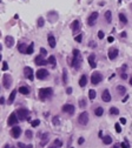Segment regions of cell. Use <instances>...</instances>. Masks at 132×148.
Returning a JSON list of instances; mask_svg holds the SVG:
<instances>
[{"label": "cell", "instance_id": "6da1fadb", "mask_svg": "<svg viewBox=\"0 0 132 148\" xmlns=\"http://www.w3.org/2000/svg\"><path fill=\"white\" fill-rule=\"evenodd\" d=\"M53 95V89L51 87H44V88L39 89V98L41 100H46L48 98H51Z\"/></svg>", "mask_w": 132, "mask_h": 148}, {"label": "cell", "instance_id": "7a4b0ae2", "mask_svg": "<svg viewBox=\"0 0 132 148\" xmlns=\"http://www.w3.org/2000/svg\"><path fill=\"white\" fill-rule=\"evenodd\" d=\"M28 114L30 112L25 108H20V109H17V115L20 121H25L26 119H28Z\"/></svg>", "mask_w": 132, "mask_h": 148}, {"label": "cell", "instance_id": "3957f363", "mask_svg": "<svg viewBox=\"0 0 132 148\" xmlns=\"http://www.w3.org/2000/svg\"><path fill=\"white\" fill-rule=\"evenodd\" d=\"M78 122H79V125H81V126H86V125L89 123V113H87V112L80 113L79 117H78Z\"/></svg>", "mask_w": 132, "mask_h": 148}, {"label": "cell", "instance_id": "277c9868", "mask_svg": "<svg viewBox=\"0 0 132 148\" xmlns=\"http://www.w3.org/2000/svg\"><path fill=\"white\" fill-rule=\"evenodd\" d=\"M101 80H103V75L99 72L92 73V75H91V84L92 85H98Z\"/></svg>", "mask_w": 132, "mask_h": 148}, {"label": "cell", "instance_id": "5b68a950", "mask_svg": "<svg viewBox=\"0 0 132 148\" xmlns=\"http://www.w3.org/2000/svg\"><path fill=\"white\" fill-rule=\"evenodd\" d=\"M12 85V76L9 74H4L2 76V86L6 89H8Z\"/></svg>", "mask_w": 132, "mask_h": 148}, {"label": "cell", "instance_id": "8992f818", "mask_svg": "<svg viewBox=\"0 0 132 148\" xmlns=\"http://www.w3.org/2000/svg\"><path fill=\"white\" fill-rule=\"evenodd\" d=\"M63 112L66 113V114H68V115H73L74 114V112H75V108H74V106L73 105H71V103H66L63 106Z\"/></svg>", "mask_w": 132, "mask_h": 148}, {"label": "cell", "instance_id": "52a82bcc", "mask_svg": "<svg viewBox=\"0 0 132 148\" xmlns=\"http://www.w3.org/2000/svg\"><path fill=\"white\" fill-rule=\"evenodd\" d=\"M18 115H17V112H14V113H12L9 117H8V120H7V125L8 126H14V125H17L18 123Z\"/></svg>", "mask_w": 132, "mask_h": 148}, {"label": "cell", "instance_id": "ba28073f", "mask_svg": "<svg viewBox=\"0 0 132 148\" xmlns=\"http://www.w3.org/2000/svg\"><path fill=\"white\" fill-rule=\"evenodd\" d=\"M24 75L28 79V80H31L32 81L33 79H34V74H33V69L31 67H28V66H26V67H24Z\"/></svg>", "mask_w": 132, "mask_h": 148}, {"label": "cell", "instance_id": "9c48e42d", "mask_svg": "<svg viewBox=\"0 0 132 148\" xmlns=\"http://www.w3.org/2000/svg\"><path fill=\"white\" fill-rule=\"evenodd\" d=\"M37 79H39V80H44V79H46L47 76H48V72L46 71V69H44V68H41V69H38L37 71Z\"/></svg>", "mask_w": 132, "mask_h": 148}, {"label": "cell", "instance_id": "30bf717a", "mask_svg": "<svg viewBox=\"0 0 132 148\" xmlns=\"http://www.w3.org/2000/svg\"><path fill=\"white\" fill-rule=\"evenodd\" d=\"M11 135H12V138L18 139V138L21 135V128H20L19 126H14V127L11 129Z\"/></svg>", "mask_w": 132, "mask_h": 148}, {"label": "cell", "instance_id": "8fae6325", "mask_svg": "<svg viewBox=\"0 0 132 148\" xmlns=\"http://www.w3.org/2000/svg\"><path fill=\"white\" fill-rule=\"evenodd\" d=\"M72 67L74 69H79L80 66H81V57H73V60H72Z\"/></svg>", "mask_w": 132, "mask_h": 148}, {"label": "cell", "instance_id": "7c38bea8", "mask_svg": "<svg viewBox=\"0 0 132 148\" xmlns=\"http://www.w3.org/2000/svg\"><path fill=\"white\" fill-rule=\"evenodd\" d=\"M97 19H98V12H93V13L89 17V19H87V24H89V26H93V25L96 24Z\"/></svg>", "mask_w": 132, "mask_h": 148}, {"label": "cell", "instance_id": "4fadbf2b", "mask_svg": "<svg viewBox=\"0 0 132 148\" xmlns=\"http://www.w3.org/2000/svg\"><path fill=\"white\" fill-rule=\"evenodd\" d=\"M118 54H119V51H118L117 48H110L107 55H108V59L110 60H114L118 57Z\"/></svg>", "mask_w": 132, "mask_h": 148}, {"label": "cell", "instance_id": "5bb4252c", "mask_svg": "<svg viewBox=\"0 0 132 148\" xmlns=\"http://www.w3.org/2000/svg\"><path fill=\"white\" fill-rule=\"evenodd\" d=\"M101 100H103L104 102H110V101H111V94H110L108 89H105V90L103 92V94H101Z\"/></svg>", "mask_w": 132, "mask_h": 148}, {"label": "cell", "instance_id": "9a60e30c", "mask_svg": "<svg viewBox=\"0 0 132 148\" xmlns=\"http://www.w3.org/2000/svg\"><path fill=\"white\" fill-rule=\"evenodd\" d=\"M71 30H72V32H73V34L77 33L78 31L80 30V22H79V20H74V21H72V24H71Z\"/></svg>", "mask_w": 132, "mask_h": 148}, {"label": "cell", "instance_id": "2e32d148", "mask_svg": "<svg viewBox=\"0 0 132 148\" xmlns=\"http://www.w3.org/2000/svg\"><path fill=\"white\" fill-rule=\"evenodd\" d=\"M34 62L37 63V65H39V66H44V65H46V63H48L46 60L42 59V55L40 54V55H38L35 59H34Z\"/></svg>", "mask_w": 132, "mask_h": 148}, {"label": "cell", "instance_id": "e0dca14e", "mask_svg": "<svg viewBox=\"0 0 132 148\" xmlns=\"http://www.w3.org/2000/svg\"><path fill=\"white\" fill-rule=\"evenodd\" d=\"M47 41H48V45H50L51 48H54V47H56V38H54L52 34H50V35L47 36Z\"/></svg>", "mask_w": 132, "mask_h": 148}, {"label": "cell", "instance_id": "ac0fdd59", "mask_svg": "<svg viewBox=\"0 0 132 148\" xmlns=\"http://www.w3.org/2000/svg\"><path fill=\"white\" fill-rule=\"evenodd\" d=\"M89 63L91 66V68H96L97 67V63H96V55L94 54H91L89 57Z\"/></svg>", "mask_w": 132, "mask_h": 148}, {"label": "cell", "instance_id": "d6986e66", "mask_svg": "<svg viewBox=\"0 0 132 148\" xmlns=\"http://www.w3.org/2000/svg\"><path fill=\"white\" fill-rule=\"evenodd\" d=\"M5 42H6V46H7V47H12V46L14 45V39H13L11 35H7V36L5 38Z\"/></svg>", "mask_w": 132, "mask_h": 148}, {"label": "cell", "instance_id": "ffe728a7", "mask_svg": "<svg viewBox=\"0 0 132 148\" xmlns=\"http://www.w3.org/2000/svg\"><path fill=\"white\" fill-rule=\"evenodd\" d=\"M17 92H19V90H18V89H13V90L11 92L9 98H8V105H12V103H13V101H14V99H15V95H17Z\"/></svg>", "mask_w": 132, "mask_h": 148}, {"label": "cell", "instance_id": "44dd1931", "mask_svg": "<svg viewBox=\"0 0 132 148\" xmlns=\"http://www.w3.org/2000/svg\"><path fill=\"white\" fill-rule=\"evenodd\" d=\"M27 45L26 44H19L18 45V51L20 52V53H23V54H26V52H27Z\"/></svg>", "mask_w": 132, "mask_h": 148}, {"label": "cell", "instance_id": "7402d4cb", "mask_svg": "<svg viewBox=\"0 0 132 148\" xmlns=\"http://www.w3.org/2000/svg\"><path fill=\"white\" fill-rule=\"evenodd\" d=\"M86 84H87V76H86L85 74H83V75L80 76V79H79V86H80V87H85Z\"/></svg>", "mask_w": 132, "mask_h": 148}, {"label": "cell", "instance_id": "603a6c76", "mask_svg": "<svg viewBox=\"0 0 132 148\" xmlns=\"http://www.w3.org/2000/svg\"><path fill=\"white\" fill-rule=\"evenodd\" d=\"M21 94H24V95H27V94H30V88L28 87H26V86H21V87H19L18 89Z\"/></svg>", "mask_w": 132, "mask_h": 148}, {"label": "cell", "instance_id": "cb8c5ba5", "mask_svg": "<svg viewBox=\"0 0 132 148\" xmlns=\"http://www.w3.org/2000/svg\"><path fill=\"white\" fill-rule=\"evenodd\" d=\"M105 20H106V22H111V20H112V13H111V11H106L105 12Z\"/></svg>", "mask_w": 132, "mask_h": 148}, {"label": "cell", "instance_id": "d4e9b609", "mask_svg": "<svg viewBox=\"0 0 132 148\" xmlns=\"http://www.w3.org/2000/svg\"><path fill=\"white\" fill-rule=\"evenodd\" d=\"M103 144H104V145H111V144H112V138L108 136V135H107V136H104V138H103Z\"/></svg>", "mask_w": 132, "mask_h": 148}, {"label": "cell", "instance_id": "484cf974", "mask_svg": "<svg viewBox=\"0 0 132 148\" xmlns=\"http://www.w3.org/2000/svg\"><path fill=\"white\" fill-rule=\"evenodd\" d=\"M96 95H97V93H96L94 89H90V90H89V98H90V100L96 99Z\"/></svg>", "mask_w": 132, "mask_h": 148}, {"label": "cell", "instance_id": "4316f807", "mask_svg": "<svg viewBox=\"0 0 132 148\" xmlns=\"http://www.w3.org/2000/svg\"><path fill=\"white\" fill-rule=\"evenodd\" d=\"M110 114L111 115H118L119 114V109L117 107H111L110 108Z\"/></svg>", "mask_w": 132, "mask_h": 148}, {"label": "cell", "instance_id": "83f0119b", "mask_svg": "<svg viewBox=\"0 0 132 148\" xmlns=\"http://www.w3.org/2000/svg\"><path fill=\"white\" fill-rule=\"evenodd\" d=\"M47 138H48V134H47V133L42 135V140H41V142H40V145H41V146H45V145L48 142V139H47Z\"/></svg>", "mask_w": 132, "mask_h": 148}, {"label": "cell", "instance_id": "f1b7e54d", "mask_svg": "<svg viewBox=\"0 0 132 148\" xmlns=\"http://www.w3.org/2000/svg\"><path fill=\"white\" fill-rule=\"evenodd\" d=\"M94 114H96V117H101V115L104 114V109H103L101 107L96 108V111H94Z\"/></svg>", "mask_w": 132, "mask_h": 148}, {"label": "cell", "instance_id": "f546056e", "mask_svg": "<svg viewBox=\"0 0 132 148\" xmlns=\"http://www.w3.org/2000/svg\"><path fill=\"white\" fill-rule=\"evenodd\" d=\"M119 20H120L122 24H127V18H126L125 14H123V13L119 14Z\"/></svg>", "mask_w": 132, "mask_h": 148}, {"label": "cell", "instance_id": "4dcf8cb0", "mask_svg": "<svg viewBox=\"0 0 132 148\" xmlns=\"http://www.w3.org/2000/svg\"><path fill=\"white\" fill-rule=\"evenodd\" d=\"M47 62H48V63H51L52 66H54V65H56V62H57V60H56V57H53V55L48 57V59H47Z\"/></svg>", "mask_w": 132, "mask_h": 148}, {"label": "cell", "instance_id": "1f68e13d", "mask_svg": "<svg viewBox=\"0 0 132 148\" xmlns=\"http://www.w3.org/2000/svg\"><path fill=\"white\" fill-rule=\"evenodd\" d=\"M117 90H118V93H120V94H125V93H126V88H125L124 86H122V85L117 86Z\"/></svg>", "mask_w": 132, "mask_h": 148}, {"label": "cell", "instance_id": "d6a6232c", "mask_svg": "<svg viewBox=\"0 0 132 148\" xmlns=\"http://www.w3.org/2000/svg\"><path fill=\"white\" fill-rule=\"evenodd\" d=\"M33 48H34V44H30L28 45V48H27V52H26V54H32L33 53Z\"/></svg>", "mask_w": 132, "mask_h": 148}, {"label": "cell", "instance_id": "836d02e7", "mask_svg": "<svg viewBox=\"0 0 132 148\" xmlns=\"http://www.w3.org/2000/svg\"><path fill=\"white\" fill-rule=\"evenodd\" d=\"M63 82H64V84L67 82V71H66L65 68L63 69Z\"/></svg>", "mask_w": 132, "mask_h": 148}, {"label": "cell", "instance_id": "e575fe53", "mask_svg": "<svg viewBox=\"0 0 132 148\" xmlns=\"http://www.w3.org/2000/svg\"><path fill=\"white\" fill-rule=\"evenodd\" d=\"M44 22H45L44 18H42V17H40V18L38 19V27H42V26H44Z\"/></svg>", "mask_w": 132, "mask_h": 148}, {"label": "cell", "instance_id": "d590c367", "mask_svg": "<svg viewBox=\"0 0 132 148\" xmlns=\"http://www.w3.org/2000/svg\"><path fill=\"white\" fill-rule=\"evenodd\" d=\"M79 107H80V108H85V107H86V100H85V99H81V100L79 101Z\"/></svg>", "mask_w": 132, "mask_h": 148}, {"label": "cell", "instance_id": "8d00e7d4", "mask_svg": "<svg viewBox=\"0 0 132 148\" xmlns=\"http://www.w3.org/2000/svg\"><path fill=\"white\" fill-rule=\"evenodd\" d=\"M61 145H63V142L59 139H56L54 142H53V146H56V147H61Z\"/></svg>", "mask_w": 132, "mask_h": 148}, {"label": "cell", "instance_id": "74e56055", "mask_svg": "<svg viewBox=\"0 0 132 148\" xmlns=\"http://www.w3.org/2000/svg\"><path fill=\"white\" fill-rule=\"evenodd\" d=\"M7 69H8V65H7V62H6V61H2L1 71H2V72H5V71H7Z\"/></svg>", "mask_w": 132, "mask_h": 148}, {"label": "cell", "instance_id": "f35d334b", "mask_svg": "<svg viewBox=\"0 0 132 148\" xmlns=\"http://www.w3.org/2000/svg\"><path fill=\"white\" fill-rule=\"evenodd\" d=\"M39 125H40V120H38V119H37V120H33L32 122H31V126H32V127H38Z\"/></svg>", "mask_w": 132, "mask_h": 148}, {"label": "cell", "instance_id": "ab89813d", "mask_svg": "<svg viewBox=\"0 0 132 148\" xmlns=\"http://www.w3.org/2000/svg\"><path fill=\"white\" fill-rule=\"evenodd\" d=\"M18 147L19 148H32V145H24L23 142H18Z\"/></svg>", "mask_w": 132, "mask_h": 148}, {"label": "cell", "instance_id": "60d3db41", "mask_svg": "<svg viewBox=\"0 0 132 148\" xmlns=\"http://www.w3.org/2000/svg\"><path fill=\"white\" fill-rule=\"evenodd\" d=\"M114 128H116V132H117V133H120V132H122V127H120V123H118V122H117V123L114 125Z\"/></svg>", "mask_w": 132, "mask_h": 148}, {"label": "cell", "instance_id": "b9f144b4", "mask_svg": "<svg viewBox=\"0 0 132 148\" xmlns=\"http://www.w3.org/2000/svg\"><path fill=\"white\" fill-rule=\"evenodd\" d=\"M74 40H75L77 42H81V40H83V34H79V35H77V36L74 38Z\"/></svg>", "mask_w": 132, "mask_h": 148}, {"label": "cell", "instance_id": "7bdbcfd3", "mask_svg": "<svg viewBox=\"0 0 132 148\" xmlns=\"http://www.w3.org/2000/svg\"><path fill=\"white\" fill-rule=\"evenodd\" d=\"M89 46H90L91 48H96V47H97V42H96V41H90V42H89Z\"/></svg>", "mask_w": 132, "mask_h": 148}, {"label": "cell", "instance_id": "ee69618b", "mask_svg": "<svg viewBox=\"0 0 132 148\" xmlns=\"http://www.w3.org/2000/svg\"><path fill=\"white\" fill-rule=\"evenodd\" d=\"M52 122H53V125L58 126V125H59V117H54V118H53V121H52Z\"/></svg>", "mask_w": 132, "mask_h": 148}, {"label": "cell", "instance_id": "f6af8a7d", "mask_svg": "<svg viewBox=\"0 0 132 148\" xmlns=\"http://www.w3.org/2000/svg\"><path fill=\"white\" fill-rule=\"evenodd\" d=\"M25 135H26V138H27V139H31V138H32V132H31V130H26V132H25Z\"/></svg>", "mask_w": 132, "mask_h": 148}, {"label": "cell", "instance_id": "bcb514c9", "mask_svg": "<svg viewBox=\"0 0 132 148\" xmlns=\"http://www.w3.org/2000/svg\"><path fill=\"white\" fill-rule=\"evenodd\" d=\"M120 147L122 148H130V146H129L127 141H125V142H122V144H120Z\"/></svg>", "mask_w": 132, "mask_h": 148}, {"label": "cell", "instance_id": "7dc6e473", "mask_svg": "<svg viewBox=\"0 0 132 148\" xmlns=\"http://www.w3.org/2000/svg\"><path fill=\"white\" fill-rule=\"evenodd\" d=\"M40 53H41V55L44 57V55H46V54H47V51H46L45 48H40Z\"/></svg>", "mask_w": 132, "mask_h": 148}, {"label": "cell", "instance_id": "c3c4849f", "mask_svg": "<svg viewBox=\"0 0 132 148\" xmlns=\"http://www.w3.org/2000/svg\"><path fill=\"white\" fill-rule=\"evenodd\" d=\"M104 35H105V34H104V32H103V31H99V32H98V38H99V39H103V38H104Z\"/></svg>", "mask_w": 132, "mask_h": 148}, {"label": "cell", "instance_id": "681fc988", "mask_svg": "<svg viewBox=\"0 0 132 148\" xmlns=\"http://www.w3.org/2000/svg\"><path fill=\"white\" fill-rule=\"evenodd\" d=\"M84 141H85V139H84V138H79L78 144H79V145H83V144H84Z\"/></svg>", "mask_w": 132, "mask_h": 148}, {"label": "cell", "instance_id": "f907efd6", "mask_svg": "<svg viewBox=\"0 0 132 148\" xmlns=\"http://www.w3.org/2000/svg\"><path fill=\"white\" fill-rule=\"evenodd\" d=\"M120 76H122V79H124V80H125V79H127V74H126V73L120 74Z\"/></svg>", "mask_w": 132, "mask_h": 148}, {"label": "cell", "instance_id": "816d5d0a", "mask_svg": "<svg viewBox=\"0 0 132 148\" xmlns=\"http://www.w3.org/2000/svg\"><path fill=\"white\" fill-rule=\"evenodd\" d=\"M120 123H122V125H125V123H126V119H125V118L120 119Z\"/></svg>", "mask_w": 132, "mask_h": 148}, {"label": "cell", "instance_id": "f5cc1de1", "mask_svg": "<svg viewBox=\"0 0 132 148\" xmlns=\"http://www.w3.org/2000/svg\"><path fill=\"white\" fill-rule=\"evenodd\" d=\"M66 93L70 95V94L72 93V88H71V87H67V89H66Z\"/></svg>", "mask_w": 132, "mask_h": 148}, {"label": "cell", "instance_id": "db71d44e", "mask_svg": "<svg viewBox=\"0 0 132 148\" xmlns=\"http://www.w3.org/2000/svg\"><path fill=\"white\" fill-rule=\"evenodd\" d=\"M107 40H108V42H113V41H114V38H113V36H108Z\"/></svg>", "mask_w": 132, "mask_h": 148}, {"label": "cell", "instance_id": "11a10c76", "mask_svg": "<svg viewBox=\"0 0 132 148\" xmlns=\"http://www.w3.org/2000/svg\"><path fill=\"white\" fill-rule=\"evenodd\" d=\"M0 103H1V105H4V103H5V99H4V96H1V98H0Z\"/></svg>", "mask_w": 132, "mask_h": 148}, {"label": "cell", "instance_id": "9f6ffc18", "mask_svg": "<svg viewBox=\"0 0 132 148\" xmlns=\"http://www.w3.org/2000/svg\"><path fill=\"white\" fill-rule=\"evenodd\" d=\"M120 36H122V38H126V32H123V33L120 34Z\"/></svg>", "mask_w": 132, "mask_h": 148}, {"label": "cell", "instance_id": "6f0895ef", "mask_svg": "<svg viewBox=\"0 0 132 148\" xmlns=\"http://www.w3.org/2000/svg\"><path fill=\"white\" fill-rule=\"evenodd\" d=\"M127 99H129V95H125V98L123 99V102H126V101H127Z\"/></svg>", "mask_w": 132, "mask_h": 148}, {"label": "cell", "instance_id": "680465c9", "mask_svg": "<svg viewBox=\"0 0 132 148\" xmlns=\"http://www.w3.org/2000/svg\"><path fill=\"white\" fill-rule=\"evenodd\" d=\"M4 148H11V146H9V145H8V144H6V145H5V146H4Z\"/></svg>", "mask_w": 132, "mask_h": 148}, {"label": "cell", "instance_id": "91938a15", "mask_svg": "<svg viewBox=\"0 0 132 148\" xmlns=\"http://www.w3.org/2000/svg\"><path fill=\"white\" fill-rule=\"evenodd\" d=\"M119 147H120L119 145H114V146H113V148H119Z\"/></svg>", "mask_w": 132, "mask_h": 148}, {"label": "cell", "instance_id": "94428289", "mask_svg": "<svg viewBox=\"0 0 132 148\" xmlns=\"http://www.w3.org/2000/svg\"><path fill=\"white\" fill-rule=\"evenodd\" d=\"M130 85L132 86V78H130Z\"/></svg>", "mask_w": 132, "mask_h": 148}, {"label": "cell", "instance_id": "6125c7cd", "mask_svg": "<svg viewBox=\"0 0 132 148\" xmlns=\"http://www.w3.org/2000/svg\"><path fill=\"white\" fill-rule=\"evenodd\" d=\"M50 148H60V147H56V146H52V147H50Z\"/></svg>", "mask_w": 132, "mask_h": 148}, {"label": "cell", "instance_id": "be15d7a7", "mask_svg": "<svg viewBox=\"0 0 132 148\" xmlns=\"http://www.w3.org/2000/svg\"><path fill=\"white\" fill-rule=\"evenodd\" d=\"M118 2H119V4H120V2H122V0H118Z\"/></svg>", "mask_w": 132, "mask_h": 148}]
</instances>
